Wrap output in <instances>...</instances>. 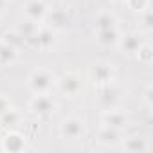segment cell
I'll return each mask as SVG.
<instances>
[{
    "label": "cell",
    "instance_id": "obj_1",
    "mask_svg": "<svg viewBox=\"0 0 153 153\" xmlns=\"http://www.w3.org/2000/svg\"><path fill=\"white\" fill-rule=\"evenodd\" d=\"M61 133L68 140H79L85 133V123L81 119H67L61 126Z\"/></svg>",
    "mask_w": 153,
    "mask_h": 153
},
{
    "label": "cell",
    "instance_id": "obj_2",
    "mask_svg": "<svg viewBox=\"0 0 153 153\" xmlns=\"http://www.w3.org/2000/svg\"><path fill=\"white\" fill-rule=\"evenodd\" d=\"M2 148L6 151H11V153H18V151H24L27 149V140L24 135L16 133V131H9L4 140H2Z\"/></svg>",
    "mask_w": 153,
    "mask_h": 153
},
{
    "label": "cell",
    "instance_id": "obj_3",
    "mask_svg": "<svg viewBox=\"0 0 153 153\" xmlns=\"http://www.w3.org/2000/svg\"><path fill=\"white\" fill-rule=\"evenodd\" d=\"M123 140V149L124 151H131V153H144L149 149V144L146 139H140V137H130V139H121Z\"/></svg>",
    "mask_w": 153,
    "mask_h": 153
},
{
    "label": "cell",
    "instance_id": "obj_4",
    "mask_svg": "<svg viewBox=\"0 0 153 153\" xmlns=\"http://www.w3.org/2000/svg\"><path fill=\"white\" fill-rule=\"evenodd\" d=\"M31 110H33L34 114H40V115L51 114V112L54 110V101H52L51 97H47V96H38L36 99H33Z\"/></svg>",
    "mask_w": 153,
    "mask_h": 153
},
{
    "label": "cell",
    "instance_id": "obj_5",
    "mask_svg": "<svg viewBox=\"0 0 153 153\" xmlns=\"http://www.w3.org/2000/svg\"><path fill=\"white\" fill-rule=\"evenodd\" d=\"M121 139H119V133L115 128H110V126H103L97 133V142L105 144V146H114L117 144Z\"/></svg>",
    "mask_w": 153,
    "mask_h": 153
},
{
    "label": "cell",
    "instance_id": "obj_6",
    "mask_svg": "<svg viewBox=\"0 0 153 153\" xmlns=\"http://www.w3.org/2000/svg\"><path fill=\"white\" fill-rule=\"evenodd\" d=\"M51 81H52L51 74H47V72H36L31 78V87L36 92H43V90H47L51 87Z\"/></svg>",
    "mask_w": 153,
    "mask_h": 153
},
{
    "label": "cell",
    "instance_id": "obj_7",
    "mask_svg": "<svg viewBox=\"0 0 153 153\" xmlns=\"http://www.w3.org/2000/svg\"><path fill=\"white\" fill-rule=\"evenodd\" d=\"M103 123H105V126H110V128H115V130H117V128L124 126L126 117H124L121 112H110V114H105Z\"/></svg>",
    "mask_w": 153,
    "mask_h": 153
},
{
    "label": "cell",
    "instance_id": "obj_8",
    "mask_svg": "<svg viewBox=\"0 0 153 153\" xmlns=\"http://www.w3.org/2000/svg\"><path fill=\"white\" fill-rule=\"evenodd\" d=\"M79 87H81L79 79L74 78V76H68V78H65V79L61 81V90H63L65 94H68V96H74L76 92L79 90Z\"/></svg>",
    "mask_w": 153,
    "mask_h": 153
},
{
    "label": "cell",
    "instance_id": "obj_9",
    "mask_svg": "<svg viewBox=\"0 0 153 153\" xmlns=\"http://www.w3.org/2000/svg\"><path fill=\"white\" fill-rule=\"evenodd\" d=\"M42 13H43V6H42L40 2H34V4L29 6V15H33V16H40Z\"/></svg>",
    "mask_w": 153,
    "mask_h": 153
},
{
    "label": "cell",
    "instance_id": "obj_10",
    "mask_svg": "<svg viewBox=\"0 0 153 153\" xmlns=\"http://www.w3.org/2000/svg\"><path fill=\"white\" fill-rule=\"evenodd\" d=\"M11 110V105H9V101L6 99V97H0V115H4L6 112H9Z\"/></svg>",
    "mask_w": 153,
    "mask_h": 153
},
{
    "label": "cell",
    "instance_id": "obj_11",
    "mask_svg": "<svg viewBox=\"0 0 153 153\" xmlns=\"http://www.w3.org/2000/svg\"><path fill=\"white\" fill-rule=\"evenodd\" d=\"M4 4H6V0H0V9L4 7Z\"/></svg>",
    "mask_w": 153,
    "mask_h": 153
}]
</instances>
